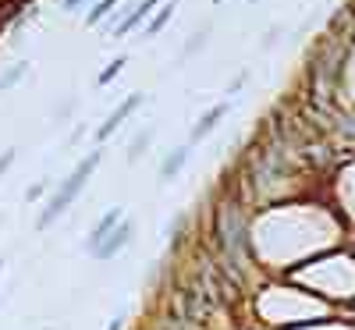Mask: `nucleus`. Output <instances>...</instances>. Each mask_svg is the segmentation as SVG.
I'll list each match as a JSON object with an SVG mask.
<instances>
[{"label": "nucleus", "mask_w": 355, "mask_h": 330, "mask_svg": "<svg viewBox=\"0 0 355 330\" xmlns=\"http://www.w3.org/2000/svg\"><path fill=\"white\" fill-rule=\"evenodd\" d=\"M117 224H121V209H117V206H114V209H110V214H103V217H100V224L93 227V234H89V238H85V249H89V252H93V249H96V245L103 242V238H107V234H110V231H114Z\"/></svg>", "instance_id": "20e7f679"}, {"label": "nucleus", "mask_w": 355, "mask_h": 330, "mask_svg": "<svg viewBox=\"0 0 355 330\" xmlns=\"http://www.w3.org/2000/svg\"><path fill=\"white\" fill-rule=\"evenodd\" d=\"M96 164H100V153H89L68 177H64V182L61 185H57V196H53V202L43 209V217H40V227H50L57 217H61L64 214V209L75 202V196L82 192V185L89 182V177H93V171H96Z\"/></svg>", "instance_id": "f257e3e1"}, {"label": "nucleus", "mask_w": 355, "mask_h": 330, "mask_svg": "<svg viewBox=\"0 0 355 330\" xmlns=\"http://www.w3.org/2000/svg\"><path fill=\"white\" fill-rule=\"evenodd\" d=\"M121 68H125V57H117V61H114L110 68H103V71H100V85H107L110 78H117V75H121Z\"/></svg>", "instance_id": "ddd939ff"}, {"label": "nucleus", "mask_w": 355, "mask_h": 330, "mask_svg": "<svg viewBox=\"0 0 355 330\" xmlns=\"http://www.w3.org/2000/svg\"><path fill=\"white\" fill-rule=\"evenodd\" d=\"M185 160H189V146H182V149H174V153L164 160V167H160V182L167 185L171 177H178V171L185 167Z\"/></svg>", "instance_id": "0eeeda50"}, {"label": "nucleus", "mask_w": 355, "mask_h": 330, "mask_svg": "<svg viewBox=\"0 0 355 330\" xmlns=\"http://www.w3.org/2000/svg\"><path fill=\"white\" fill-rule=\"evenodd\" d=\"M171 15H174V0H171V4H167V8H164V11H160V15H157V18L150 21V25H146V36H157L160 28H164V25L171 21Z\"/></svg>", "instance_id": "6e6552de"}, {"label": "nucleus", "mask_w": 355, "mask_h": 330, "mask_svg": "<svg viewBox=\"0 0 355 330\" xmlns=\"http://www.w3.org/2000/svg\"><path fill=\"white\" fill-rule=\"evenodd\" d=\"M135 107H142V93H135V96H128V100H125L121 107H117V110H114V114L107 117V121L100 125V132H96V139H110V135H114V128H117V125H121V121H125V117H128V114H132Z\"/></svg>", "instance_id": "7ed1b4c3"}, {"label": "nucleus", "mask_w": 355, "mask_h": 330, "mask_svg": "<svg viewBox=\"0 0 355 330\" xmlns=\"http://www.w3.org/2000/svg\"><path fill=\"white\" fill-rule=\"evenodd\" d=\"M110 11H114V0H100V4H96L93 11H89V18H85V21H89V25H100Z\"/></svg>", "instance_id": "9d476101"}, {"label": "nucleus", "mask_w": 355, "mask_h": 330, "mask_svg": "<svg viewBox=\"0 0 355 330\" xmlns=\"http://www.w3.org/2000/svg\"><path fill=\"white\" fill-rule=\"evenodd\" d=\"M153 142V132H142V135H135V142H132V149H128V160H139L142 153H146V146Z\"/></svg>", "instance_id": "1a4fd4ad"}, {"label": "nucleus", "mask_w": 355, "mask_h": 330, "mask_svg": "<svg viewBox=\"0 0 355 330\" xmlns=\"http://www.w3.org/2000/svg\"><path fill=\"white\" fill-rule=\"evenodd\" d=\"M214 4H224V0H214Z\"/></svg>", "instance_id": "6ab92c4d"}, {"label": "nucleus", "mask_w": 355, "mask_h": 330, "mask_svg": "<svg viewBox=\"0 0 355 330\" xmlns=\"http://www.w3.org/2000/svg\"><path fill=\"white\" fill-rule=\"evenodd\" d=\"M206 36H210V28H199V33H196V36H192V40L185 43V50H182V57H192L196 50H202V46H206Z\"/></svg>", "instance_id": "9b49d317"}, {"label": "nucleus", "mask_w": 355, "mask_h": 330, "mask_svg": "<svg viewBox=\"0 0 355 330\" xmlns=\"http://www.w3.org/2000/svg\"><path fill=\"white\" fill-rule=\"evenodd\" d=\"M252 4H256V0H252Z\"/></svg>", "instance_id": "aec40b11"}, {"label": "nucleus", "mask_w": 355, "mask_h": 330, "mask_svg": "<svg viewBox=\"0 0 355 330\" xmlns=\"http://www.w3.org/2000/svg\"><path fill=\"white\" fill-rule=\"evenodd\" d=\"M107 330H121V320H114V323H110Z\"/></svg>", "instance_id": "a211bd4d"}, {"label": "nucleus", "mask_w": 355, "mask_h": 330, "mask_svg": "<svg viewBox=\"0 0 355 330\" xmlns=\"http://www.w3.org/2000/svg\"><path fill=\"white\" fill-rule=\"evenodd\" d=\"M25 71H28V64H15L8 75H0V89H11V85H15V82H18Z\"/></svg>", "instance_id": "f8f14e48"}, {"label": "nucleus", "mask_w": 355, "mask_h": 330, "mask_svg": "<svg viewBox=\"0 0 355 330\" xmlns=\"http://www.w3.org/2000/svg\"><path fill=\"white\" fill-rule=\"evenodd\" d=\"M227 114V103H217V107H210V110H206L202 117H199V125L192 128V142H199V139H206V135H210L217 125H220V117Z\"/></svg>", "instance_id": "39448f33"}, {"label": "nucleus", "mask_w": 355, "mask_h": 330, "mask_svg": "<svg viewBox=\"0 0 355 330\" xmlns=\"http://www.w3.org/2000/svg\"><path fill=\"white\" fill-rule=\"evenodd\" d=\"M11 164H15V149H8V153H4V157H0V174H4V171H8Z\"/></svg>", "instance_id": "2eb2a0df"}, {"label": "nucleus", "mask_w": 355, "mask_h": 330, "mask_svg": "<svg viewBox=\"0 0 355 330\" xmlns=\"http://www.w3.org/2000/svg\"><path fill=\"white\" fill-rule=\"evenodd\" d=\"M43 192H46V182H40L36 189H28V202H33V199H40Z\"/></svg>", "instance_id": "dca6fc26"}, {"label": "nucleus", "mask_w": 355, "mask_h": 330, "mask_svg": "<svg viewBox=\"0 0 355 330\" xmlns=\"http://www.w3.org/2000/svg\"><path fill=\"white\" fill-rule=\"evenodd\" d=\"M82 4H85V0H61V8H64V11H78Z\"/></svg>", "instance_id": "f3484780"}, {"label": "nucleus", "mask_w": 355, "mask_h": 330, "mask_svg": "<svg viewBox=\"0 0 355 330\" xmlns=\"http://www.w3.org/2000/svg\"><path fill=\"white\" fill-rule=\"evenodd\" d=\"M128 242H132V224H128V220H121V224H117V227L103 238V242L93 249V256H96V259H110V256L121 252Z\"/></svg>", "instance_id": "f03ea898"}, {"label": "nucleus", "mask_w": 355, "mask_h": 330, "mask_svg": "<svg viewBox=\"0 0 355 330\" xmlns=\"http://www.w3.org/2000/svg\"><path fill=\"white\" fill-rule=\"evenodd\" d=\"M157 4H160V0H142V4H139V8L132 11V15H125L121 21H117V28H114V36H128L132 28H135V25H139V21L146 18V15H150V11H153Z\"/></svg>", "instance_id": "423d86ee"}, {"label": "nucleus", "mask_w": 355, "mask_h": 330, "mask_svg": "<svg viewBox=\"0 0 355 330\" xmlns=\"http://www.w3.org/2000/svg\"><path fill=\"white\" fill-rule=\"evenodd\" d=\"M277 40H281V28H270V33L263 36V50H270V46L277 43Z\"/></svg>", "instance_id": "4468645a"}]
</instances>
